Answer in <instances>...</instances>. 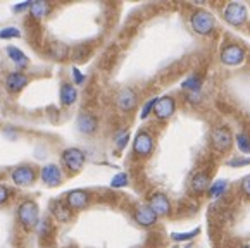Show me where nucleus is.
Instances as JSON below:
<instances>
[{
  "label": "nucleus",
  "instance_id": "obj_23",
  "mask_svg": "<svg viewBox=\"0 0 250 248\" xmlns=\"http://www.w3.org/2000/svg\"><path fill=\"white\" fill-rule=\"evenodd\" d=\"M183 90H187V91H190L191 95H195V93H199L200 91V88H202V80H200L199 76H190V78H187V80L183 81Z\"/></svg>",
  "mask_w": 250,
  "mask_h": 248
},
{
  "label": "nucleus",
  "instance_id": "obj_30",
  "mask_svg": "<svg viewBox=\"0 0 250 248\" xmlns=\"http://www.w3.org/2000/svg\"><path fill=\"white\" fill-rule=\"evenodd\" d=\"M38 231H40V234L42 236H47L48 233L52 231V226H50V221H43V223H38Z\"/></svg>",
  "mask_w": 250,
  "mask_h": 248
},
{
  "label": "nucleus",
  "instance_id": "obj_35",
  "mask_svg": "<svg viewBox=\"0 0 250 248\" xmlns=\"http://www.w3.org/2000/svg\"><path fill=\"white\" fill-rule=\"evenodd\" d=\"M240 248H250V245H242Z\"/></svg>",
  "mask_w": 250,
  "mask_h": 248
},
{
  "label": "nucleus",
  "instance_id": "obj_34",
  "mask_svg": "<svg viewBox=\"0 0 250 248\" xmlns=\"http://www.w3.org/2000/svg\"><path fill=\"white\" fill-rule=\"evenodd\" d=\"M31 5V2H24V4H19V5H16L14 7V11L18 12V11H24V9H28Z\"/></svg>",
  "mask_w": 250,
  "mask_h": 248
},
{
  "label": "nucleus",
  "instance_id": "obj_13",
  "mask_svg": "<svg viewBox=\"0 0 250 248\" xmlns=\"http://www.w3.org/2000/svg\"><path fill=\"white\" fill-rule=\"evenodd\" d=\"M35 178H37V174H35L33 167H30V165H19V167H16L14 172H12V181L19 186L33 185Z\"/></svg>",
  "mask_w": 250,
  "mask_h": 248
},
{
  "label": "nucleus",
  "instance_id": "obj_25",
  "mask_svg": "<svg viewBox=\"0 0 250 248\" xmlns=\"http://www.w3.org/2000/svg\"><path fill=\"white\" fill-rule=\"evenodd\" d=\"M21 33H19L18 28H4L0 29V38L2 40H9V38H19Z\"/></svg>",
  "mask_w": 250,
  "mask_h": 248
},
{
  "label": "nucleus",
  "instance_id": "obj_33",
  "mask_svg": "<svg viewBox=\"0 0 250 248\" xmlns=\"http://www.w3.org/2000/svg\"><path fill=\"white\" fill-rule=\"evenodd\" d=\"M128 138H129V135H128V133H125V135H123L121 138L118 140V146H119V148H123V146L126 145V142H128Z\"/></svg>",
  "mask_w": 250,
  "mask_h": 248
},
{
  "label": "nucleus",
  "instance_id": "obj_24",
  "mask_svg": "<svg viewBox=\"0 0 250 248\" xmlns=\"http://www.w3.org/2000/svg\"><path fill=\"white\" fill-rule=\"evenodd\" d=\"M236 145H238L240 152L243 153H250V136L247 135V133H240V135H236Z\"/></svg>",
  "mask_w": 250,
  "mask_h": 248
},
{
  "label": "nucleus",
  "instance_id": "obj_28",
  "mask_svg": "<svg viewBox=\"0 0 250 248\" xmlns=\"http://www.w3.org/2000/svg\"><path fill=\"white\" fill-rule=\"evenodd\" d=\"M155 102H157V99H152V100H148V102L145 103L144 110H142V114H140V117H142V119H145V117H147L148 114H150V112H154Z\"/></svg>",
  "mask_w": 250,
  "mask_h": 248
},
{
  "label": "nucleus",
  "instance_id": "obj_11",
  "mask_svg": "<svg viewBox=\"0 0 250 248\" xmlns=\"http://www.w3.org/2000/svg\"><path fill=\"white\" fill-rule=\"evenodd\" d=\"M147 205L155 212V214H157V217H159V215H167L171 212V202H169V198L166 197L164 193L150 195Z\"/></svg>",
  "mask_w": 250,
  "mask_h": 248
},
{
  "label": "nucleus",
  "instance_id": "obj_31",
  "mask_svg": "<svg viewBox=\"0 0 250 248\" xmlns=\"http://www.w3.org/2000/svg\"><path fill=\"white\" fill-rule=\"evenodd\" d=\"M9 198V188L4 185H0V205H4Z\"/></svg>",
  "mask_w": 250,
  "mask_h": 248
},
{
  "label": "nucleus",
  "instance_id": "obj_4",
  "mask_svg": "<svg viewBox=\"0 0 250 248\" xmlns=\"http://www.w3.org/2000/svg\"><path fill=\"white\" fill-rule=\"evenodd\" d=\"M223 16H225L226 22H229L231 26H242L245 24L247 18H249V12H247V7L243 4L231 2V4L226 5Z\"/></svg>",
  "mask_w": 250,
  "mask_h": 248
},
{
  "label": "nucleus",
  "instance_id": "obj_5",
  "mask_svg": "<svg viewBox=\"0 0 250 248\" xmlns=\"http://www.w3.org/2000/svg\"><path fill=\"white\" fill-rule=\"evenodd\" d=\"M62 164L71 172H78L85 164V152L80 148H66L62 152Z\"/></svg>",
  "mask_w": 250,
  "mask_h": 248
},
{
  "label": "nucleus",
  "instance_id": "obj_15",
  "mask_svg": "<svg viewBox=\"0 0 250 248\" xmlns=\"http://www.w3.org/2000/svg\"><path fill=\"white\" fill-rule=\"evenodd\" d=\"M61 178H62V174H61V169L57 167V165L48 164L42 169V179H43L45 185L57 186L61 183Z\"/></svg>",
  "mask_w": 250,
  "mask_h": 248
},
{
  "label": "nucleus",
  "instance_id": "obj_10",
  "mask_svg": "<svg viewBox=\"0 0 250 248\" xmlns=\"http://www.w3.org/2000/svg\"><path fill=\"white\" fill-rule=\"evenodd\" d=\"M133 217H135V221L140 226L144 227H148V226H154L155 223H157V214H155L154 210H152L148 205H138V207L135 208V214H133Z\"/></svg>",
  "mask_w": 250,
  "mask_h": 248
},
{
  "label": "nucleus",
  "instance_id": "obj_22",
  "mask_svg": "<svg viewBox=\"0 0 250 248\" xmlns=\"http://www.w3.org/2000/svg\"><path fill=\"white\" fill-rule=\"evenodd\" d=\"M48 11H50V5H48L47 2H31V5H30V12L35 19L45 18V16L48 14Z\"/></svg>",
  "mask_w": 250,
  "mask_h": 248
},
{
  "label": "nucleus",
  "instance_id": "obj_18",
  "mask_svg": "<svg viewBox=\"0 0 250 248\" xmlns=\"http://www.w3.org/2000/svg\"><path fill=\"white\" fill-rule=\"evenodd\" d=\"M209 186H210V178L207 172L200 171L191 178V190L195 191V193H204V191L209 190Z\"/></svg>",
  "mask_w": 250,
  "mask_h": 248
},
{
  "label": "nucleus",
  "instance_id": "obj_21",
  "mask_svg": "<svg viewBox=\"0 0 250 248\" xmlns=\"http://www.w3.org/2000/svg\"><path fill=\"white\" fill-rule=\"evenodd\" d=\"M226 190H228V181H225V179H219V181H214L212 185L209 186V197L210 198H219L223 197V195L226 193Z\"/></svg>",
  "mask_w": 250,
  "mask_h": 248
},
{
  "label": "nucleus",
  "instance_id": "obj_7",
  "mask_svg": "<svg viewBox=\"0 0 250 248\" xmlns=\"http://www.w3.org/2000/svg\"><path fill=\"white\" fill-rule=\"evenodd\" d=\"M245 61V50L240 45L229 43L221 52V62L226 66H238Z\"/></svg>",
  "mask_w": 250,
  "mask_h": 248
},
{
  "label": "nucleus",
  "instance_id": "obj_9",
  "mask_svg": "<svg viewBox=\"0 0 250 248\" xmlns=\"http://www.w3.org/2000/svg\"><path fill=\"white\" fill-rule=\"evenodd\" d=\"M174 109H176V102L173 97H161L155 102L154 114L157 119H167L174 114Z\"/></svg>",
  "mask_w": 250,
  "mask_h": 248
},
{
  "label": "nucleus",
  "instance_id": "obj_20",
  "mask_svg": "<svg viewBox=\"0 0 250 248\" xmlns=\"http://www.w3.org/2000/svg\"><path fill=\"white\" fill-rule=\"evenodd\" d=\"M7 55L11 57V61L14 62L18 67H26L28 66V57L24 55V52H21L16 47H7Z\"/></svg>",
  "mask_w": 250,
  "mask_h": 248
},
{
  "label": "nucleus",
  "instance_id": "obj_14",
  "mask_svg": "<svg viewBox=\"0 0 250 248\" xmlns=\"http://www.w3.org/2000/svg\"><path fill=\"white\" fill-rule=\"evenodd\" d=\"M97 126H99V121L93 114L90 112H83L80 117H78V128H80L81 133L85 135H92V133L97 131Z\"/></svg>",
  "mask_w": 250,
  "mask_h": 248
},
{
  "label": "nucleus",
  "instance_id": "obj_19",
  "mask_svg": "<svg viewBox=\"0 0 250 248\" xmlns=\"http://www.w3.org/2000/svg\"><path fill=\"white\" fill-rule=\"evenodd\" d=\"M78 99V91L76 88L73 86V84H62V88H61V102L64 103V105H71V103H74Z\"/></svg>",
  "mask_w": 250,
  "mask_h": 248
},
{
  "label": "nucleus",
  "instance_id": "obj_17",
  "mask_svg": "<svg viewBox=\"0 0 250 248\" xmlns=\"http://www.w3.org/2000/svg\"><path fill=\"white\" fill-rule=\"evenodd\" d=\"M26 84H28V78L22 73H12V74H9L7 80H5V86H7V90L11 91V93L21 91Z\"/></svg>",
  "mask_w": 250,
  "mask_h": 248
},
{
  "label": "nucleus",
  "instance_id": "obj_27",
  "mask_svg": "<svg viewBox=\"0 0 250 248\" xmlns=\"http://www.w3.org/2000/svg\"><path fill=\"white\" fill-rule=\"evenodd\" d=\"M52 54H54L57 59H64L67 54V47L62 43H54L52 45Z\"/></svg>",
  "mask_w": 250,
  "mask_h": 248
},
{
  "label": "nucleus",
  "instance_id": "obj_32",
  "mask_svg": "<svg viewBox=\"0 0 250 248\" xmlns=\"http://www.w3.org/2000/svg\"><path fill=\"white\" fill-rule=\"evenodd\" d=\"M73 78H74V83L76 84H81L83 81H85V76H83L78 69H73Z\"/></svg>",
  "mask_w": 250,
  "mask_h": 248
},
{
  "label": "nucleus",
  "instance_id": "obj_2",
  "mask_svg": "<svg viewBox=\"0 0 250 248\" xmlns=\"http://www.w3.org/2000/svg\"><path fill=\"white\" fill-rule=\"evenodd\" d=\"M18 219L26 229L38 226V205L33 200H24L18 208Z\"/></svg>",
  "mask_w": 250,
  "mask_h": 248
},
{
  "label": "nucleus",
  "instance_id": "obj_8",
  "mask_svg": "<svg viewBox=\"0 0 250 248\" xmlns=\"http://www.w3.org/2000/svg\"><path fill=\"white\" fill-rule=\"evenodd\" d=\"M138 103V97H136L135 90L131 88H123L121 91H118V95H116V105H118L119 110L123 112H129L133 110Z\"/></svg>",
  "mask_w": 250,
  "mask_h": 248
},
{
  "label": "nucleus",
  "instance_id": "obj_26",
  "mask_svg": "<svg viewBox=\"0 0 250 248\" xmlns=\"http://www.w3.org/2000/svg\"><path fill=\"white\" fill-rule=\"evenodd\" d=\"M126 185H128V176H126L125 172L114 176L112 181H110V186H112V188H121V186H126Z\"/></svg>",
  "mask_w": 250,
  "mask_h": 248
},
{
  "label": "nucleus",
  "instance_id": "obj_29",
  "mask_svg": "<svg viewBox=\"0 0 250 248\" xmlns=\"http://www.w3.org/2000/svg\"><path fill=\"white\" fill-rule=\"evenodd\" d=\"M240 190L245 197H250V176H245L240 183Z\"/></svg>",
  "mask_w": 250,
  "mask_h": 248
},
{
  "label": "nucleus",
  "instance_id": "obj_6",
  "mask_svg": "<svg viewBox=\"0 0 250 248\" xmlns=\"http://www.w3.org/2000/svg\"><path fill=\"white\" fill-rule=\"evenodd\" d=\"M154 150V138L147 131H140L133 142V152L136 157H148Z\"/></svg>",
  "mask_w": 250,
  "mask_h": 248
},
{
  "label": "nucleus",
  "instance_id": "obj_1",
  "mask_svg": "<svg viewBox=\"0 0 250 248\" xmlns=\"http://www.w3.org/2000/svg\"><path fill=\"white\" fill-rule=\"evenodd\" d=\"M190 24H191V29H193L195 33L202 35V37L210 35L214 31V28H216V21H214L212 14L204 11V9H199V11H195L191 14Z\"/></svg>",
  "mask_w": 250,
  "mask_h": 248
},
{
  "label": "nucleus",
  "instance_id": "obj_3",
  "mask_svg": "<svg viewBox=\"0 0 250 248\" xmlns=\"http://www.w3.org/2000/svg\"><path fill=\"white\" fill-rule=\"evenodd\" d=\"M210 145L216 152H228L233 145V135L226 126H216L210 133Z\"/></svg>",
  "mask_w": 250,
  "mask_h": 248
},
{
  "label": "nucleus",
  "instance_id": "obj_16",
  "mask_svg": "<svg viewBox=\"0 0 250 248\" xmlns=\"http://www.w3.org/2000/svg\"><path fill=\"white\" fill-rule=\"evenodd\" d=\"M50 210L54 214V217L59 223H67L71 219V208L67 207L66 202H61V200H54L50 204Z\"/></svg>",
  "mask_w": 250,
  "mask_h": 248
},
{
  "label": "nucleus",
  "instance_id": "obj_12",
  "mask_svg": "<svg viewBox=\"0 0 250 248\" xmlns=\"http://www.w3.org/2000/svg\"><path fill=\"white\" fill-rule=\"evenodd\" d=\"M66 204L71 210H81V208L88 207L90 204V195L83 190H74L69 191L66 197Z\"/></svg>",
  "mask_w": 250,
  "mask_h": 248
}]
</instances>
